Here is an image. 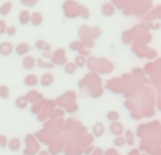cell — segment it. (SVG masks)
Wrapping results in <instances>:
<instances>
[{
	"mask_svg": "<svg viewBox=\"0 0 161 155\" xmlns=\"http://www.w3.org/2000/svg\"><path fill=\"white\" fill-rule=\"evenodd\" d=\"M108 119H110V120H114V119H119V114L117 113H114V111H112V113H109V116H108Z\"/></svg>",
	"mask_w": 161,
	"mask_h": 155,
	"instance_id": "2",
	"label": "cell"
},
{
	"mask_svg": "<svg viewBox=\"0 0 161 155\" xmlns=\"http://www.w3.org/2000/svg\"><path fill=\"white\" fill-rule=\"evenodd\" d=\"M125 142H126V140L123 138V137H119V138H116V140H114V142H113V144L116 145V147H122V145H125Z\"/></svg>",
	"mask_w": 161,
	"mask_h": 155,
	"instance_id": "1",
	"label": "cell"
}]
</instances>
